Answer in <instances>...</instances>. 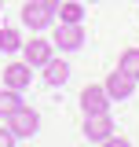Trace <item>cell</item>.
Instances as JSON below:
<instances>
[{
  "label": "cell",
  "mask_w": 139,
  "mask_h": 147,
  "mask_svg": "<svg viewBox=\"0 0 139 147\" xmlns=\"http://www.w3.org/2000/svg\"><path fill=\"white\" fill-rule=\"evenodd\" d=\"M51 44L59 52H77V48H84V26H81V22H55Z\"/></svg>",
  "instance_id": "cell-1"
},
{
  "label": "cell",
  "mask_w": 139,
  "mask_h": 147,
  "mask_svg": "<svg viewBox=\"0 0 139 147\" xmlns=\"http://www.w3.org/2000/svg\"><path fill=\"white\" fill-rule=\"evenodd\" d=\"M7 129L15 132L18 140H33L37 129H40V114H37L33 107H26V103H22L15 114H7Z\"/></svg>",
  "instance_id": "cell-2"
},
{
  "label": "cell",
  "mask_w": 139,
  "mask_h": 147,
  "mask_svg": "<svg viewBox=\"0 0 139 147\" xmlns=\"http://www.w3.org/2000/svg\"><path fill=\"white\" fill-rule=\"evenodd\" d=\"M81 132H84L88 144H103V140H110L117 132V125H114L110 114H84V129Z\"/></svg>",
  "instance_id": "cell-3"
},
{
  "label": "cell",
  "mask_w": 139,
  "mask_h": 147,
  "mask_svg": "<svg viewBox=\"0 0 139 147\" xmlns=\"http://www.w3.org/2000/svg\"><path fill=\"white\" fill-rule=\"evenodd\" d=\"M110 96H106L103 85H84L81 88V110L84 114H110Z\"/></svg>",
  "instance_id": "cell-4"
},
{
  "label": "cell",
  "mask_w": 139,
  "mask_h": 147,
  "mask_svg": "<svg viewBox=\"0 0 139 147\" xmlns=\"http://www.w3.org/2000/svg\"><path fill=\"white\" fill-rule=\"evenodd\" d=\"M22 22L33 30V33H40V30H48V26H55V11H48L44 4H37V0H29V4H22Z\"/></svg>",
  "instance_id": "cell-5"
},
{
  "label": "cell",
  "mask_w": 139,
  "mask_h": 147,
  "mask_svg": "<svg viewBox=\"0 0 139 147\" xmlns=\"http://www.w3.org/2000/svg\"><path fill=\"white\" fill-rule=\"evenodd\" d=\"M51 55H55V44H51V40H44V37L22 40V59H26L29 66H44Z\"/></svg>",
  "instance_id": "cell-6"
},
{
  "label": "cell",
  "mask_w": 139,
  "mask_h": 147,
  "mask_svg": "<svg viewBox=\"0 0 139 147\" xmlns=\"http://www.w3.org/2000/svg\"><path fill=\"white\" fill-rule=\"evenodd\" d=\"M29 81H33V66L22 59V63H7L4 66V88H15V92H22V88H29Z\"/></svg>",
  "instance_id": "cell-7"
},
{
  "label": "cell",
  "mask_w": 139,
  "mask_h": 147,
  "mask_svg": "<svg viewBox=\"0 0 139 147\" xmlns=\"http://www.w3.org/2000/svg\"><path fill=\"white\" fill-rule=\"evenodd\" d=\"M103 88H106V96H110L114 103H121V99H128V96L136 92V77H128L124 70H114L110 77H106Z\"/></svg>",
  "instance_id": "cell-8"
},
{
  "label": "cell",
  "mask_w": 139,
  "mask_h": 147,
  "mask_svg": "<svg viewBox=\"0 0 139 147\" xmlns=\"http://www.w3.org/2000/svg\"><path fill=\"white\" fill-rule=\"evenodd\" d=\"M40 70H44V85H51V88L66 85V77H70V66L62 63V59H55V55L44 63V66H40Z\"/></svg>",
  "instance_id": "cell-9"
},
{
  "label": "cell",
  "mask_w": 139,
  "mask_h": 147,
  "mask_svg": "<svg viewBox=\"0 0 139 147\" xmlns=\"http://www.w3.org/2000/svg\"><path fill=\"white\" fill-rule=\"evenodd\" d=\"M55 18H59V22H84V7L73 4V0H62L59 11H55Z\"/></svg>",
  "instance_id": "cell-10"
},
{
  "label": "cell",
  "mask_w": 139,
  "mask_h": 147,
  "mask_svg": "<svg viewBox=\"0 0 139 147\" xmlns=\"http://www.w3.org/2000/svg\"><path fill=\"white\" fill-rule=\"evenodd\" d=\"M117 70H124L128 77H136V81H139V48H124V52H121V63H117Z\"/></svg>",
  "instance_id": "cell-11"
},
{
  "label": "cell",
  "mask_w": 139,
  "mask_h": 147,
  "mask_svg": "<svg viewBox=\"0 0 139 147\" xmlns=\"http://www.w3.org/2000/svg\"><path fill=\"white\" fill-rule=\"evenodd\" d=\"M22 107V96L15 88H0V118H7V114H15Z\"/></svg>",
  "instance_id": "cell-12"
},
{
  "label": "cell",
  "mask_w": 139,
  "mask_h": 147,
  "mask_svg": "<svg viewBox=\"0 0 139 147\" xmlns=\"http://www.w3.org/2000/svg\"><path fill=\"white\" fill-rule=\"evenodd\" d=\"M18 48H22V37H18V30L4 26V30H0V52H18Z\"/></svg>",
  "instance_id": "cell-13"
},
{
  "label": "cell",
  "mask_w": 139,
  "mask_h": 147,
  "mask_svg": "<svg viewBox=\"0 0 139 147\" xmlns=\"http://www.w3.org/2000/svg\"><path fill=\"white\" fill-rule=\"evenodd\" d=\"M99 147H132V140H128V136H117V132H114V136H110V140H103Z\"/></svg>",
  "instance_id": "cell-14"
},
{
  "label": "cell",
  "mask_w": 139,
  "mask_h": 147,
  "mask_svg": "<svg viewBox=\"0 0 139 147\" xmlns=\"http://www.w3.org/2000/svg\"><path fill=\"white\" fill-rule=\"evenodd\" d=\"M15 140H18V136L11 132V129H7V125H0V147H15Z\"/></svg>",
  "instance_id": "cell-15"
},
{
  "label": "cell",
  "mask_w": 139,
  "mask_h": 147,
  "mask_svg": "<svg viewBox=\"0 0 139 147\" xmlns=\"http://www.w3.org/2000/svg\"><path fill=\"white\" fill-rule=\"evenodd\" d=\"M37 4H44L48 11H59V4H62V0H37Z\"/></svg>",
  "instance_id": "cell-16"
},
{
  "label": "cell",
  "mask_w": 139,
  "mask_h": 147,
  "mask_svg": "<svg viewBox=\"0 0 139 147\" xmlns=\"http://www.w3.org/2000/svg\"><path fill=\"white\" fill-rule=\"evenodd\" d=\"M88 4H103V0H88Z\"/></svg>",
  "instance_id": "cell-17"
},
{
  "label": "cell",
  "mask_w": 139,
  "mask_h": 147,
  "mask_svg": "<svg viewBox=\"0 0 139 147\" xmlns=\"http://www.w3.org/2000/svg\"><path fill=\"white\" fill-rule=\"evenodd\" d=\"M0 7H4V0H0Z\"/></svg>",
  "instance_id": "cell-18"
}]
</instances>
